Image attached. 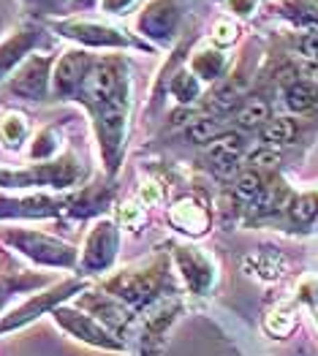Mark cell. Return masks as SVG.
<instances>
[{
  "mask_svg": "<svg viewBox=\"0 0 318 356\" xmlns=\"http://www.w3.org/2000/svg\"><path fill=\"white\" fill-rule=\"evenodd\" d=\"M318 101V90L310 82H291L286 90V104L294 112H305Z\"/></svg>",
  "mask_w": 318,
  "mask_h": 356,
  "instance_id": "cell-6",
  "label": "cell"
},
{
  "mask_svg": "<svg viewBox=\"0 0 318 356\" xmlns=\"http://www.w3.org/2000/svg\"><path fill=\"white\" fill-rule=\"evenodd\" d=\"M239 152H242V139L229 134V136L215 139V145H209V161H212V166L221 175H232L234 169H237Z\"/></svg>",
  "mask_w": 318,
  "mask_h": 356,
  "instance_id": "cell-2",
  "label": "cell"
},
{
  "mask_svg": "<svg viewBox=\"0 0 318 356\" xmlns=\"http://www.w3.org/2000/svg\"><path fill=\"white\" fill-rule=\"evenodd\" d=\"M313 76H316V82H318V63H316V68H313Z\"/></svg>",
  "mask_w": 318,
  "mask_h": 356,
  "instance_id": "cell-23",
  "label": "cell"
},
{
  "mask_svg": "<svg viewBox=\"0 0 318 356\" xmlns=\"http://www.w3.org/2000/svg\"><path fill=\"white\" fill-rule=\"evenodd\" d=\"M234 38H237V30H234V25H229V22H221V25L215 28V41H221V44H232Z\"/></svg>",
  "mask_w": 318,
  "mask_h": 356,
  "instance_id": "cell-20",
  "label": "cell"
},
{
  "mask_svg": "<svg viewBox=\"0 0 318 356\" xmlns=\"http://www.w3.org/2000/svg\"><path fill=\"white\" fill-rule=\"evenodd\" d=\"M180 261H182L185 277H188V283H191L193 291H204L212 283V267L204 261L199 253H182Z\"/></svg>",
  "mask_w": 318,
  "mask_h": 356,
  "instance_id": "cell-4",
  "label": "cell"
},
{
  "mask_svg": "<svg viewBox=\"0 0 318 356\" xmlns=\"http://www.w3.org/2000/svg\"><path fill=\"white\" fill-rule=\"evenodd\" d=\"M234 106H237V90L234 88L218 90L212 95V101H209V109H215V112H229Z\"/></svg>",
  "mask_w": 318,
  "mask_h": 356,
  "instance_id": "cell-16",
  "label": "cell"
},
{
  "mask_svg": "<svg viewBox=\"0 0 318 356\" xmlns=\"http://www.w3.org/2000/svg\"><path fill=\"white\" fill-rule=\"evenodd\" d=\"M275 161H278V152L267 147L253 149V152L248 155V163H251V166H269V163H275Z\"/></svg>",
  "mask_w": 318,
  "mask_h": 356,
  "instance_id": "cell-17",
  "label": "cell"
},
{
  "mask_svg": "<svg viewBox=\"0 0 318 356\" xmlns=\"http://www.w3.org/2000/svg\"><path fill=\"white\" fill-rule=\"evenodd\" d=\"M14 90H17V92H22V95H30V98H35V95L44 90V63L33 60L28 68L22 71V76H17V82H14Z\"/></svg>",
  "mask_w": 318,
  "mask_h": 356,
  "instance_id": "cell-5",
  "label": "cell"
},
{
  "mask_svg": "<svg viewBox=\"0 0 318 356\" xmlns=\"http://www.w3.org/2000/svg\"><path fill=\"white\" fill-rule=\"evenodd\" d=\"M193 68H196V74H199V76L212 79V76H218V74H221V68H223V58H221L218 52H199L196 60H193Z\"/></svg>",
  "mask_w": 318,
  "mask_h": 356,
  "instance_id": "cell-10",
  "label": "cell"
},
{
  "mask_svg": "<svg viewBox=\"0 0 318 356\" xmlns=\"http://www.w3.org/2000/svg\"><path fill=\"white\" fill-rule=\"evenodd\" d=\"M0 134H3V139H6L8 145H17V142L25 136V120L17 118V115H8L6 122H3V128H0Z\"/></svg>",
  "mask_w": 318,
  "mask_h": 356,
  "instance_id": "cell-15",
  "label": "cell"
},
{
  "mask_svg": "<svg viewBox=\"0 0 318 356\" xmlns=\"http://www.w3.org/2000/svg\"><path fill=\"white\" fill-rule=\"evenodd\" d=\"M115 248H117V239H115L112 226H109V223H101L98 232L90 237V245H87V253H85V264L95 269L106 267V264L112 261V256H115Z\"/></svg>",
  "mask_w": 318,
  "mask_h": 356,
  "instance_id": "cell-1",
  "label": "cell"
},
{
  "mask_svg": "<svg viewBox=\"0 0 318 356\" xmlns=\"http://www.w3.org/2000/svg\"><path fill=\"white\" fill-rule=\"evenodd\" d=\"M256 6V0H232V8L237 14H251Z\"/></svg>",
  "mask_w": 318,
  "mask_h": 356,
  "instance_id": "cell-21",
  "label": "cell"
},
{
  "mask_svg": "<svg viewBox=\"0 0 318 356\" xmlns=\"http://www.w3.org/2000/svg\"><path fill=\"white\" fill-rule=\"evenodd\" d=\"M267 329H269L272 334H278V337L289 334L291 329H294V316H291V310H275V313L267 318Z\"/></svg>",
  "mask_w": 318,
  "mask_h": 356,
  "instance_id": "cell-14",
  "label": "cell"
},
{
  "mask_svg": "<svg viewBox=\"0 0 318 356\" xmlns=\"http://www.w3.org/2000/svg\"><path fill=\"white\" fill-rule=\"evenodd\" d=\"M19 49H22V47H19V41H11L8 47H3V49H0V74H3L14 60L19 58Z\"/></svg>",
  "mask_w": 318,
  "mask_h": 356,
  "instance_id": "cell-19",
  "label": "cell"
},
{
  "mask_svg": "<svg viewBox=\"0 0 318 356\" xmlns=\"http://www.w3.org/2000/svg\"><path fill=\"white\" fill-rule=\"evenodd\" d=\"M218 131H221V125H218L215 120L202 118V120H193V122H191V128H188V136H191L193 142H209V139H212Z\"/></svg>",
  "mask_w": 318,
  "mask_h": 356,
  "instance_id": "cell-12",
  "label": "cell"
},
{
  "mask_svg": "<svg viewBox=\"0 0 318 356\" xmlns=\"http://www.w3.org/2000/svg\"><path fill=\"white\" fill-rule=\"evenodd\" d=\"M316 215H318V196L305 193V196H296V199L291 202V218H294L296 223H310Z\"/></svg>",
  "mask_w": 318,
  "mask_h": 356,
  "instance_id": "cell-9",
  "label": "cell"
},
{
  "mask_svg": "<svg viewBox=\"0 0 318 356\" xmlns=\"http://www.w3.org/2000/svg\"><path fill=\"white\" fill-rule=\"evenodd\" d=\"M237 191H239V196L242 199H248V202H256L261 196V179L259 175H253V172H245V175H239L237 179Z\"/></svg>",
  "mask_w": 318,
  "mask_h": 356,
  "instance_id": "cell-13",
  "label": "cell"
},
{
  "mask_svg": "<svg viewBox=\"0 0 318 356\" xmlns=\"http://www.w3.org/2000/svg\"><path fill=\"white\" fill-rule=\"evenodd\" d=\"M174 220L188 232H204V226H207V215L199 209V204H191V202L174 209Z\"/></svg>",
  "mask_w": 318,
  "mask_h": 356,
  "instance_id": "cell-7",
  "label": "cell"
},
{
  "mask_svg": "<svg viewBox=\"0 0 318 356\" xmlns=\"http://www.w3.org/2000/svg\"><path fill=\"white\" fill-rule=\"evenodd\" d=\"M294 134H296V125L291 120H275L264 128V142L267 145H286L294 139Z\"/></svg>",
  "mask_w": 318,
  "mask_h": 356,
  "instance_id": "cell-8",
  "label": "cell"
},
{
  "mask_svg": "<svg viewBox=\"0 0 318 356\" xmlns=\"http://www.w3.org/2000/svg\"><path fill=\"white\" fill-rule=\"evenodd\" d=\"M128 3H131V0H104V8H106V11H115V14H120V11H122Z\"/></svg>",
  "mask_w": 318,
  "mask_h": 356,
  "instance_id": "cell-22",
  "label": "cell"
},
{
  "mask_svg": "<svg viewBox=\"0 0 318 356\" xmlns=\"http://www.w3.org/2000/svg\"><path fill=\"white\" fill-rule=\"evenodd\" d=\"M299 52L308 60H318V30L316 33H308V35L299 41Z\"/></svg>",
  "mask_w": 318,
  "mask_h": 356,
  "instance_id": "cell-18",
  "label": "cell"
},
{
  "mask_svg": "<svg viewBox=\"0 0 318 356\" xmlns=\"http://www.w3.org/2000/svg\"><path fill=\"white\" fill-rule=\"evenodd\" d=\"M85 65H87V58L82 52H71V55H65V58L60 60L58 74H55V82H58L60 92H68V90H74L82 82Z\"/></svg>",
  "mask_w": 318,
  "mask_h": 356,
  "instance_id": "cell-3",
  "label": "cell"
},
{
  "mask_svg": "<svg viewBox=\"0 0 318 356\" xmlns=\"http://www.w3.org/2000/svg\"><path fill=\"white\" fill-rule=\"evenodd\" d=\"M267 118H269V106H267L264 101H251V104L239 112L237 122H239L242 128H256V125H261Z\"/></svg>",
  "mask_w": 318,
  "mask_h": 356,
  "instance_id": "cell-11",
  "label": "cell"
}]
</instances>
